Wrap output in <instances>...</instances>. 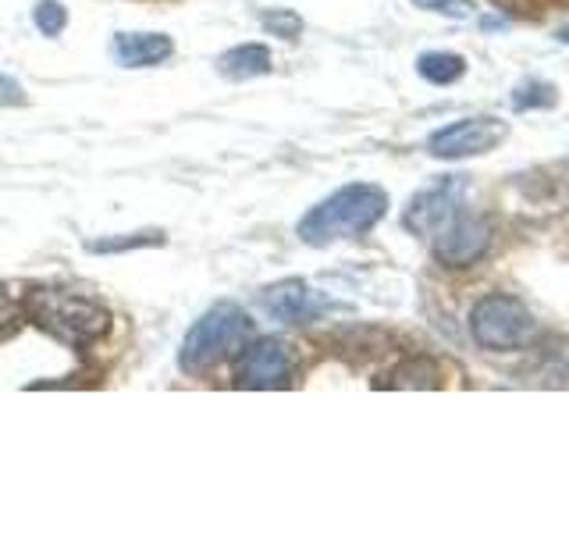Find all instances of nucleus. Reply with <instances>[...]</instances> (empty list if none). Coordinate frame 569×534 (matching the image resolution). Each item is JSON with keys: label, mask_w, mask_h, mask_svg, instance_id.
<instances>
[{"label": "nucleus", "mask_w": 569, "mask_h": 534, "mask_svg": "<svg viewBox=\"0 0 569 534\" xmlns=\"http://www.w3.org/2000/svg\"><path fill=\"white\" fill-rule=\"evenodd\" d=\"M385 210H388L385 189L367 186V182L342 186L299 221V239L310 243V246L356 239V236H363V231H370L373 225H378L385 218Z\"/></svg>", "instance_id": "obj_1"}, {"label": "nucleus", "mask_w": 569, "mask_h": 534, "mask_svg": "<svg viewBox=\"0 0 569 534\" xmlns=\"http://www.w3.org/2000/svg\"><path fill=\"white\" fill-rule=\"evenodd\" d=\"M253 338H257L253 317L239 310L236 303H221V307H213L189 328L178 364H182V370H189V374H203L213 364L242 353Z\"/></svg>", "instance_id": "obj_2"}, {"label": "nucleus", "mask_w": 569, "mask_h": 534, "mask_svg": "<svg viewBox=\"0 0 569 534\" xmlns=\"http://www.w3.org/2000/svg\"><path fill=\"white\" fill-rule=\"evenodd\" d=\"M26 310L32 320H40V328H47L53 338H61L68 346H89L107 332L111 314H107L97 299H86L76 293H53L40 289L26 296Z\"/></svg>", "instance_id": "obj_3"}, {"label": "nucleus", "mask_w": 569, "mask_h": 534, "mask_svg": "<svg viewBox=\"0 0 569 534\" xmlns=\"http://www.w3.org/2000/svg\"><path fill=\"white\" fill-rule=\"evenodd\" d=\"M470 335L488 353H512L538 338V320H533V314L520 299H512L506 293H491L473 303Z\"/></svg>", "instance_id": "obj_4"}, {"label": "nucleus", "mask_w": 569, "mask_h": 534, "mask_svg": "<svg viewBox=\"0 0 569 534\" xmlns=\"http://www.w3.org/2000/svg\"><path fill=\"white\" fill-rule=\"evenodd\" d=\"M299 367V349L284 338H253L242 349V360L236 370L239 388H289Z\"/></svg>", "instance_id": "obj_5"}, {"label": "nucleus", "mask_w": 569, "mask_h": 534, "mask_svg": "<svg viewBox=\"0 0 569 534\" xmlns=\"http://www.w3.org/2000/svg\"><path fill=\"white\" fill-rule=\"evenodd\" d=\"M491 246V225L470 210H452L449 221L435 231V260L445 267H470L488 254Z\"/></svg>", "instance_id": "obj_6"}, {"label": "nucleus", "mask_w": 569, "mask_h": 534, "mask_svg": "<svg viewBox=\"0 0 569 534\" xmlns=\"http://www.w3.org/2000/svg\"><path fill=\"white\" fill-rule=\"evenodd\" d=\"M509 136V125L502 118H462L438 129L427 142V150L438 160H462L477 154H491L495 147H502Z\"/></svg>", "instance_id": "obj_7"}, {"label": "nucleus", "mask_w": 569, "mask_h": 534, "mask_svg": "<svg viewBox=\"0 0 569 534\" xmlns=\"http://www.w3.org/2000/svg\"><path fill=\"white\" fill-rule=\"evenodd\" d=\"M459 196H462V178H441L438 186L413 196V204L406 207L402 225L409 231H417V236H435L449 221V214L459 210Z\"/></svg>", "instance_id": "obj_8"}, {"label": "nucleus", "mask_w": 569, "mask_h": 534, "mask_svg": "<svg viewBox=\"0 0 569 534\" xmlns=\"http://www.w3.org/2000/svg\"><path fill=\"white\" fill-rule=\"evenodd\" d=\"M267 310H271L284 325H307L320 310H325V299H320L310 285L302 281H281L267 293Z\"/></svg>", "instance_id": "obj_9"}, {"label": "nucleus", "mask_w": 569, "mask_h": 534, "mask_svg": "<svg viewBox=\"0 0 569 534\" xmlns=\"http://www.w3.org/2000/svg\"><path fill=\"white\" fill-rule=\"evenodd\" d=\"M174 43L160 32H118L114 61L124 68H153L171 58Z\"/></svg>", "instance_id": "obj_10"}, {"label": "nucleus", "mask_w": 569, "mask_h": 534, "mask_svg": "<svg viewBox=\"0 0 569 534\" xmlns=\"http://www.w3.org/2000/svg\"><path fill=\"white\" fill-rule=\"evenodd\" d=\"M381 388H438L441 385V367L427 356H409V360L396 364L385 382H378Z\"/></svg>", "instance_id": "obj_11"}, {"label": "nucleus", "mask_w": 569, "mask_h": 534, "mask_svg": "<svg viewBox=\"0 0 569 534\" xmlns=\"http://www.w3.org/2000/svg\"><path fill=\"white\" fill-rule=\"evenodd\" d=\"M218 68L228 79H257V76H267V71H271V50L260 43H246V47L228 50L218 61Z\"/></svg>", "instance_id": "obj_12"}, {"label": "nucleus", "mask_w": 569, "mask_h": 534, "mask_svg": "<svg viewBox=\"0 0 569 534\" xmlns=\"http://www.w3.org/2000/svg\"><path fill=\"white\" fill-rule=\"evenodd\" d=\"M417 71L435 86H449L456 79H462V71H467V61L459 58V53H423L417 61Z\"/></svg>", "instance_id": "obj_13"}, {"label": "nucleus", "mask_w": 569, "mask_h": 534, "mask_svg": "<svg viewBox=\"0 0 569 534\" xmlns=\"http://www.w3.org/2000/svg\"><path fill=\"white\" fill-rule=\"evenodd\" d=\"M512 14H523V18H548V14H562L569 11V0H495Z\"/></svg>", "instance_id": "obj_14"}, {"label": "nucleus", "mask_w": 569, "mask_h": 534, "mask_svg": "<svg viewBox=\"0 0 569 534\" xmlns=\"http://www.w3.org/2000/svg\"><path fill=\"white\" fill-rule=\"evenodd\" d=\"M32 22L43 36H58L68 26V14H64V8L58 4V0H43V4L36 8V14H32Z\"/></svg>", "instance_id": "obj_15"}, {"label": "nucleus", "mask_w": 569, "mask_h": 534, "mask_svg": "<svg viewBox=\"0 0 569 534\" xmlns=\"http://www.w3.org/2000/svg\"><path fill=\"white\" fill-rule=\"evenodd\" d=\"M263 26L274 29L278 36H284V40H296L299 29H302L299 14H292V11H271V14H263Z\"/></svg>", "instance_id": "obj_16"}, {"label": "nucleus", "mask_w": 569, "mask_h": 534, "mask_svg": "<svg viewBox=\"0 0 569 534\" xmlns=\"http://www.w3.org/2000/svg\"><path fill=\"white\" fill-rule=\"evenodd\" d=\"M22 320V303H18L4 285H0V335H8Z\"/></svg>", "instance_id": "obj_17"}, {"label": "nucleus", "mask_w": 569, "mask_h": 534, "mask_svg": "<svg viewBox=\"0 0 569 534\" xmlns=\"http://www.w3.org/2000/svg\"><path fill=\"white\" fill-rule=\"evenodd\" d=\"M417 8L423 11H438V14H449V18H467L473 0H413Z\"/></svg>", "instance_id": "obj_18"}, {"label": "nucleus", "mask_w": 569, "mask_h": 534, "mask_svg": "<svg viewBox=\"0 0 569 534\" xmlns=\"http://www.w3.org/2000/svg\"><path fill=\"white\" fill-rule=\"evenodd\" d=\"M22 86H18L14 79L8 76H0V107H14V103H22Z\"/></svg>", "instance_id": "obj_19"}, {"label": "nucleus", "mask_w": 569, "mask_h": 534, "mask_svg": "<svg viewBox=\"0 0 569 534\" xmlns=\"http://www.w3.org/2000/svg\"><path fill=\"white\" fill-rule=\"evenodd\" d=\"M147 243H160V236H153V239H124V243H93L89 249L93 254H114V249H129V246H147Z\"/></svg>", "instance_id": "obj_20"}, {"label": "nucleus", "mask_w": 569, "mask_h": 534, "mask_svg": "<svg viewBox=\"0 0 569 534\" xmlns=\"http://www.w3.org/2000/svg\"><path fill=\"white\" fill-rule=\"evenodd\" d=\"M559 40H562V43H569V26H566V29L559 32Z\"/></svg>", "instance_id": "obj_21"}]
</instances>
